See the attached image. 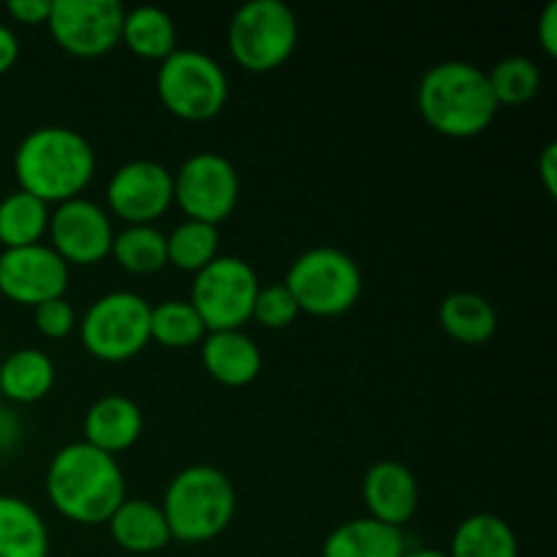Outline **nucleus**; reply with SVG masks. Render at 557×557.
Here are the masks:
<instances>
[{"label": "nucleus", "mask_w": 557, "mask_h": 557, "mask_svg": "<svg viewBox=\"0 0 557 557\" xmlns=\"http://www.w3.org/2000/svg\"><path fill=\"white\" fill-rule=\"evenodd\" d=\"M174 205V177L158 161H128L109 177L107 207L125 226H156Z\"/></svg>", "instance_id": "13"}, {"label": "nucleus", "mask_w": 557, "mask_h": 557, "mask_svg": "<svg viewBox=\"0 0 557 557\" xmlns=\"http://www.w3.org/2000/svg\"><path fill=\"white\" fill-rule=\"evenodd\" d=\"M172 542L207 544L223 536L237 515L232 479L212 466H188L169 482L161 504Z\"/></svg>", "instance_id": "4"}, {"label": "nucleus", "mask_w": 557, "mask_h": 557, "mask_svg": "<svg viewBox=\"0 0 557 557\" xmlns=\"http://www.w3.org/2000/svg\"><path fill=\"white\" fill-rule=\"evenodd\" d=\"M158 101L169 114L185 123H207L218 117L228 101V76L223 65L199 49H177L156 74Z\"/></svg>", "instance_id": "6"}, {"label": "nucleus", "mask_w": 557, "mask_h": 557, "mask_svg": "<svg viewBox=\"0 0 557 557\" xmlns=\"http://www.w3.org/2000/svg\"><path fill=\"white\" fill-rule=\"evenodd\" d=\"M174 177V205L185 221L221 226L234 215L239 201V174L221 152H196Z\"/></svg>", "instance_id": "10"}, {"label": "nucleus", "mask_w": 557, "mask_h": 557, "mask_svg": "<svg viewBox=\"0 0 557 557\" xmlns=\"http://www.w3.org/2000/svg\"><path fill=\"white\" fill-rule=\"evenodd\" d=\"M120 44H125L136 58L163 63L169 54L177 52V27L163 9L136 5V9L125 11Z\"/></svg>", "instance_id": "24"}, {"label": "nucleus", "mask_w": 557, "mask_h": 557, "mask_svg": "<svg viewBox=\"0 0 557 557\" xmlns=\"http://www.w3.org/2000/svg\"><path fill=\"white\" fill-rule=\"evenodd\" d=\"M49 205L16 188L0 199V245L3 250L38 245L47 237Z\"/></svg>", "instance_id": "25"}, {"label": "nucleus", "mask_w": 557, "mask_h": 557, "mask_svg": "<svg viewBox=\"0 0 557 557\" xmlns=\"http://www.w3.org/2000/svg\"><path fill=\"white\" fill-rule=\"evenodd\" d=\"M297 315L299 308L286 283H272V286H261L259 294H256L250 321H256L264 330H286L297 321Z\"/></svg>", "instance_id": "30"}, {"label": "nucleus", "mask_w": 557, "mask_h": 557, "mask_svg": "<svg viewBox=\"0 0 557 557\" xmlns=\"http://www.w3.org/2000/svg\"><path fill=\"white\" fill-rule=\"evenodd\" d=\"M218 250H221V234L210 223L183 221L166 234V261L180 272L196 275L221 256Z\"/></svg>", "instance_id": "28"}, {"label": "nucleus", "mask_w": 557, "mask_h": 557, "mask_svg": "<svg viewBox=\"0 0 557 557\" xmlns=\"http://www.w3.org/2000/svg\"><path fill=\"white\" fill-rule=\"evenodd\" d=\"M449 557H520L517 533L504 517L471 515L455 528L449 544Z\"/></svg>", "instance_id": "23"}, {"label": "nucleus", "mask_w": 557, "mask_h": 557, "mask_svg": "<svg viewBox=\"0 0 557 557\" xmlns=\"http://www.w3.org/2000/svg\"><path fill=\"white\" fill-rule=\"evenodd\" d=\"M125 9L117 0H52L49 36L74 58H103L120 47Z\"/></svg>", "instance_id": "11"}, {"label": "nucleus", "mask_w": 557, "mask_h": 557, "mask_svg": "<svg viewBox=\"0 0 557 557\" xmlns=\"http://www.w3.org/2000/svg\"><path fill=\"white\" fill-rule=\"evenodd\" d=\"M536 169H539V177H542L544 190H547L549 196H555L557 194V145L555 141H549V145L544 147L542 156H539V161H536Z\"/></svg>", "instance_id": "34"}, {"label": "nucleus", "mask_w": 557, "mask_h": 557, "mask_svg": "<svg viewBox=\"0 0 557 557\" xmlns=\"http://www.w3.org/2000/svg\"><path fill=\"white\" fill-rule=\"evenodd\" d=\"M362 500L368 506L370 520L403 531V525L411 522L419 509L417 476L403 462H375L362 479Z\"/></svg>", "instance_id": "15"}, {"label": "nucleus", "mask_w": 557, "mask_h": 557, "mask_svg": "<svg viewBox=\"0 0 557 557\" xmlns=\"http://www.w3.org/2000/svg\"><path fill=\"white\" fill-rule=\"evenodd\" d=\"M150 308L152 305L134 292L98 297L76 326L85 351L109 364L139 357L150 346Z\"/></svg>", "instance_id": "8"}, {"label": "nucleus", "mask_w": 557, "mask_h": 557, "mask_svg": "<svg viewBox=\"0 0 557 557\" xmlns=\"http://www.w3.org/2000/svg\"><path fill=\"white\" fill-rule=\"evenodd\" d=\"M438 324L451 341L462 346H482L498 330V313L482 294L457 292L441 302Z\"/></svg>", "instance_id": "22"}, {"label": "nucleus", "mask_w": 557, "mask_h": 557, "mask_svg": "<svg viewBox=\"0 0 557 557\" xmlns=\"http://www.w3.org/2000/svg\"><path fill=\"white\" fill-rule=\"evenodd\" d=\"M207 326L188 299H166L150 308V343L172 351L201 346Z\"/></svg>", "instance_id": "27"}, {"label": "nucleus", "mask_w": 557, "mask_h": 557, "mask_svg": "<svg viewBox=\"0 0 557 557\" xmlns=\"http://www.w3.org/2000/svg\"><path fill=\"white\" fill-rule=\"evenodd\" d=\"M20 60V38L9 25L0 22V76L9 74Z\"/></svg>", "instance_id": "35"}, {"label": "nucleus", "mask_w": 557, "mask_h": 557, "mask_svg": "<svg viewBox=\"0 0 557 557\" xmlns=\"http://www.w3.org/2000/svg\"><path fill=\"white\" fill-rule=\"evenodd\" d=\"M85 444L117 457L128 451L145 433V413L123 395H107L92 403L82 422Z\"/></svg>", "instance_id": "17"}, {"label": "nucleus", "mask_w": 557, "mask_h": 557, "mask_svg": "<svg viewBox=\"0 0 557 557\" xmlns=\"http://www.w3.org/2000/svg\"><path fill=\"white\" fill-rule=\"evenodd\" d=\"M283 283L292 292L299 313L315 319H337L362 297V270L337 248L305 250L288 267Z\"/></svg>", "instance_id": "5"}, {"label": "nucleus", "mask_w": 557, "mask_h": 557, "mask_svg": "<svg viewBox=\"0 0 557 557\" xmlns=\"http://www.w3.org/2000/svg\"><path fill=\"white\" fill-rule=\"evenodd\" d=\"M47 498L76 525H107L125 500V473L117 457L76 441L63 446L47 468Z\"/></svg>", "instance_id": "1"}, {"label": "nucleus", "mask_w": 557, "mask_h": 557, "mask_svg": "<svg viewBox=\"0 0 557 557\" xmlns=\"http://www.w3.org/2000/svg\"><path fill=\"white\" fill-rule=\"evenodd\" d=\"M49 248L69 267H96L112 253V218L90 199H71L49 212Z\"/></svg>", "instance_id": "12"}, {"label": "nucleus", "mask_w": 557, "mask_h": 557, "mask_svg": "<svg viewBox=\"0 0 557 557\" xmlns=\"http://www.w3.org/2000/svg\"><path fill=\"white\" fill-rule=\"evenodd\" d=\"M487 82L498 109L522 107L536 98L539 87H542V71L531 58L511 54V58L498 60L493 71H487Z\"/></svg>", "instance_id": "29"}, {"label": "nucleus", "mask_w": 557, "mask_h": 557, "mask_svg": "<svg viewBox=\"0 0 557 557\" xmlns=\"http://www.w3.org/2000/svg\"><path fill=\"white\" fill-rule=\"evenodd\" d=\"M49 11H52V0H9L5 3V14L16 22V25H47Z\"/></svg>", "instance_id": "32"}, {"label": "nucleus", "mask_w": 557, "mask_h": 557, "mask_svg": "<svg viewBox=\"0 0 557 557\" xmlns=\"http://www.w3.org/2000/svg\"><path fill=\"white\" fill-rule=\"evenodd\" d=\"M33 321L47 341H65L76 332V310L65 297L49 299V302L33 308Z\"/></svg>", "instance_id": "31"}, {"label": "nucleus", "mask_w": 557, "mask_h": 557, "mask_svg": "<svg viewBox=\"0 0 557 557\" xmlns=\"http://www.w3.org/2000/svg\"><path fill=\"white\" fill-rule=\"evenodd\" d=\"M199 351L207 375L228 389H243V386L253 384L264 364L256 341L243 330L207 332Z\"/></svg>", "instance_id": "16"}, {"label": "nucleus", "mask_w": 557, "mask_h": 557, "mask_svg": "<svg viewBox=\"0 0 557 557\" xmlns=\"http://www.w3.org/2000/svg\"><path fill=\"white\" fill-rule=\"evenodd\" d=\"M107 525L112 542L131 555L161 553L172 544L161 504L145 498H125L109 517Z\"/></svg>", "instance_id": "18"}, {"label": "nucleus", "mask_w": 557, "mask_h": 557, "mask_svg": "<svg viewBox=\"0 0 557 557\" xmlns=\"http://www.w3.org/2000/svg\"><path fill=\"white\" fill-rule=\"evenodd\" d=\"M403 557H449V555L441 553V549H408Z\"/></svg>", "instance_id": "36"}, {"label": "nucleus", "mask_w": 557, "mask_h": 557, "mask_svg": "<svg viewBox=\"0 0 557 557\" xmlns=\"http://www.w3.org/2000/svg\"><path fill=\"white\" fill-rule=\"evenodd\" d=\"M14 174L20 190L58 207L85 194L96 174V152L79 131L44 125L20 141Z\"/></svg>", "instance_id": "2"}, {"label": "nucleus", "mask_w": 557, "mask_h": 557, "mask_svg": "<svg viewBox=\"0 0 557 557\" xmlns=\"http://www.w3.org/2000/svg\"><path fill=\"white\" fill-rule=\"evenodd\" d=\"M299 41L297 14L283 0H250L228 22V52L250 74L277 71Z\"/></svg>", "instance_id": "7"}, {"label": "nucleus", "mask_w": 557, "mask_h": 557, "mask_svg": "<svg viewBox=\"0 0 557 557\" xmlns=\"http://www.w3.org/2000/svg\"><path fill=\"white\" fill-rule=\"evenodd\" d=\"M417 109L435 134L449 139L484 134L498 114L487 71L466 60L435 63L419 82Z\"/></svg>", "instance_id": "3"}, {"label": "nucleus", "mask_w": 557, "mask_h": 557, "mask_svg": "<svg viewBox=\"0 0 557 557\" xmlns=\"http://www.w3.org/2000/svg\"><path fill=\"white\" fill-rule=\"evenodd\" d=\"M0 557H49L47 522L16 495H0Z\"/></svg>", "instance_id": "21"}, {"label": "nucleus", "mask_w": 557, "mask_h": 557, "mask_svg": "<svg viewBox=\"0 0 557 557\" xmlns=\"http://www.w3.org/2000/svg\"><path fill=\"white\" fill-rule=\"evenodd\" d=\"M408 553L400 528L384 525L370 517H357L326 536L321 557H403Z\"/></svg>", "instance_id": "19"}, {"label": "nucleus", "mask_w": 557, "mask_h": 557, "mask_svg": "<svg viewBox=\"0 0 557 557\" xmlns=\"http://www.w3.org/2000/svg\"><path fill=\"white\" fill-rule=\"evenodd\" d=\"M259 288V275L248 261L239 256H218L196 272L188 302L201 315L207 332L243 330L253 313Z\"/></svg>", "instance_id": "9"}, {"label": "nucleus", "mask_w": 557, "mask_h": 557, "mask_svg": "<svg viewBox=\"0 0 557 557\" xmlns=\"http://www.w3.org/2000/svg\"><path fill=\"white\" fill-rule=\"evenodd\" d=\"M109 256L131 275H156L169 267L166 234L156 226H125L123 232H114Z\"/></svg>", "instance_id": "26"}, {"label": "nucleus", "mask_w": 557, "mask_h": 557, "mask_svg": "<svg viewBox=\"0 0 557 557\" xmlns=\"http://www.w3.org/2000/svg\"><path fill=\"white\" fill-rule=\"evenodd\" d=\"M69 277V264L44 243L0 253V294L14 305L38 308L65 297Z\"/></svg>", "instance_id": "14"}, {"label": "nucleus", "mask_w": 557, "mask_h": 557, "mask_svg": "<svg viewBox=\"0 0 557 557\" xmlns=\"http://www.w3.org/2000/svg\"><path fill=\"white\" fill-rule=\"evenodd\" d=\"M539 44H542L544 54L547 58H555L557 54V3H547V9H544L542 20H539Z\"/></svg>", "instance_id": "33"}, {"label": "nucleus", "mask_w": 557, "mask_h": 557, "mask_svg": "<svg viewBox=\"0 0 557 557\" xmlns=\"http://www.w3.org/2000/svg\"><path fill=\"white\" fill-rule=\"evenodd\" d=\"M58 381L54 362L38 348H20L0 359V395L20 406L44 400Z\"/></svg>", "instance_id": "20"}]
</instances>
